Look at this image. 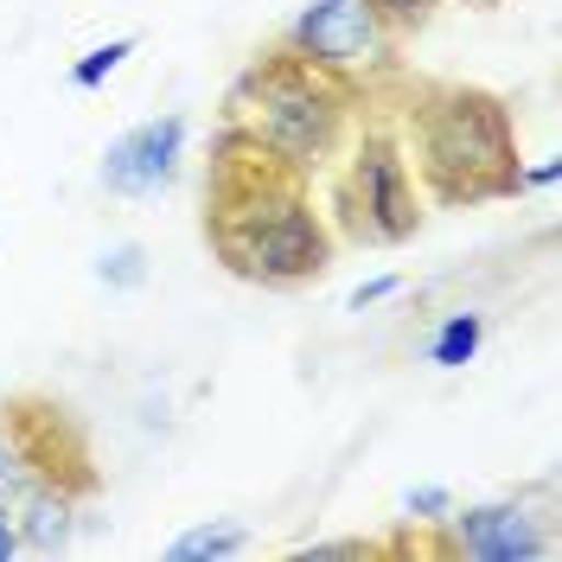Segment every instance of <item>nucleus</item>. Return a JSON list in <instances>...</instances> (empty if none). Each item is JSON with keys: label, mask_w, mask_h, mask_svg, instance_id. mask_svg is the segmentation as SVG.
Returning a JSON list of instances; mask_svg holds the SVG:
<instances>
[{"label": "nucleus", "mask_w": 562, "mask_h": 562, "mask_svg": "<svg viewBox=\"0 0 562 562\" xmlns=\"http://www.w3.org/2000/svg\"><path fill=\"white\" fill-rule=\"evenodd\" d=\"M384 294H396V281H364V288H358V294H351V307H371V301H384Z\"/></svg>", "instance_id": "ddd939ff"}, {"label": "nucleus", "mask_w": 562, "mask_h": 562, "mask_svg": "<svg viewBox=\"0 0 562 562\" xmlns=\"http://www.w3.org/2000/svg\"><path fill=\"white\" fill-rule=\"evenodd\" d=\"M441 505H448L441 492H409V512H441Z\"/></svg>", "instance_id": "dca6fc26"}, {"label": "nucleus", "mask_w": 562, "mask_h": 562, "mask_svg": "<svg viewBox=\"0 0 562 562\" xmlns=\"http://www.w3.org/2000/svg\"><path fill=\"white\" fill-rule=\"evenodd\" d=\"M65 530H70V518H65V505L58 498H33V512H26V537L20 543H33V550H58L65 543Z\"/></svg>", "instance_id": "9d476101"}, {"label": "nucleus", "mask_w": 562, "mask_h": 562, "mask_svg": "<svg viewBox=\"0 0 562 562\" xmlns=\"http://www.w3.org/2000/svg\"><path fill=\"white\" fill-rule=\"evenodd\" d=\"M97 276L115 281V288H135V281L147 276V269H140V249H135V244H122L115 256H103V262H97Z\"/></svg>", "instance_id": "f8f14e48"}, {"label": "nucleus", "mask_w": 562, "mask_h": 562, "mask_svg": "<svg viewBox=\"0 0 562 562\" xmlns=\"http://www.w3.org/2000/svg\"><path fill=\"white\" fill-rule=\"evenodd\" d=\"M237 256H244L249 276H269V281H288V276H307V269H319V256H326V244H319L314 217L294 205V199H281L276 211H262L256 224H249V237H237Z\"/></svg>", "instance_id": "f257e3e1"}, {"label": "nucleus", "mask_w": 562, "mask_h": 562, "mask_svg": "<svg viewBox=\"0 0 562 562\" xmlns=\"http://www.w3.org/2000/svg\"><path fill=\"white\" fill-rule=\"evenodd\" d=\"M557 173H562L557 160H543V167H530V173H525V186H550V179H557Z\"/></svg>", "instance_id": "f3484780"}, {"label": "nucleus", "mask_w": 562, "mask_h": 562, "mask_svg": "<svg viewBox=\"0 0 562 562\" xmlns=\"http://www.w3.org/2000/svg\"><path fill=\"white\" fill-rule=\"evenodd\" d=\"M364 199H371V211H378V231H384V237H403V231H409V205H403V167L390 160L384 147L364 160Z\"/></svg>", "instance_id": "0eeeda50"}, {"label": "nucleus", "mask_w": 562, "mask_h": 562, "mask_svg": "<svg viewBox=\"0 0 562 562\" xmlns=\"http://www.w3.org/2000/svg\"><path fill=\"white\" fill-rule=\"evenodd\" d=\"M237 550H244V525H205V530H186L167 557L199 562V557H237Z\"/></svg>", "instance_id": "1a4fd4ad"}, {"label": "nucleus", "mask_w": 562, "mask_h": 562, "mask_svg": "<svg viewBox=\"0 0 562 562\" xmlns=\"http://www.w3.org/2000/svg\"><path fill=\"white\" fill-rule=\"evenodd\" d=\"M326 122H333L326 97H314L307 83H301V90H288V83H281L276 97H269V115H262L256 128H262V140H269V147L294 154V160H307L319 140H326Z\"/></svg>", "instance_id": "423d86ee"}, {"label": "nucleus", "mask_w": 562, "mask_h": 562, "mask_svg": "<svg viewBox=\"0 0 562 562\" xmlns=\"http://www.w3.org/2000/svg\"><path fill=\"white\" fill-rule=\"evenodd\" d=\"M20 550V530H13V518H7V505H0V562Z\"/></svg>", "instance_id": "4468645a"}, {"label": "nucleus", "mask_w": 562, "mask_h": 562, "mask_svg": "<svg viewBox=\"0 0 562 562\" xmlns=\"http://www.w3.org/2000/svg\"><path fill=\"white\" fill-rule=\"evenodd\" d=\"M371 38L378 33H371V7L364 0H319V7H307L294 20V52L326 65V70L358 65L371 52Z\"/></svg>", "instance_id": "7ed1b4c3"}, {"label": "nucleus", "mask_w": 562, "mask_h": 562, "mask_svg": "<svg viewBox=\"0 0 562 562\" xmlns=\"http://www.w3.org/2000/svg\"><path fill=\"white\" fill-rule=\"evenodd\" d=\"M128 52H135V38H109V45H97L90 58H77V70H70V77H77L83 90H97V83H103V77H109L115 65H122Z\"/></svg>", "instance_id": "9b49d317"}, {"label": "nucleus", "mask_w": 562, "mask_h": 562, "mask_svg": "<svg viewBox=\"0 0 562 562\" xmlns=\"http://www.w3.org/2000/svg\"><path fill=\"white\" fill-rule=\"evenodd\" d=\"M378 7H390L396 20H422V13H428V0H378Z\"/></svg>", "instance_id": "2eb2a0df"}, {"label": "nucleus", "mask_w": 562, "mask_h": 562, "mask_svg": "<svg viewBox=\"0 0 562 562\" xmlns=\"http://www.w3.org/2000/svg\"><path fill=\"white\" fill-rule=\"evenodd\" d=\"M428 160H435V173H448V167H486V173H498L512 160L505 154V115L486 97H454V103L435 115Z\"/></svg>", "instance_id": "f03ea898"}, {"label": "nucleus", "mask_w": 562, "mask_h": 562, "mask_svg": "<svg viewBox=\"0 0 562 562\" xmlns=\"http://www.w3.org/2000/svg\"><path fill=\"white\" fill-rule=\"evenodd\" d=\"M179 140H186V122H179V115L140 122V128H128L122 140H109V154H103L109 192H147V186H160L179 160Z\"/></svg>", "instance_id": "20e7f679"}, {"label": "nucleus", "mask_w": 562, "mask_h": 562, "mask_svg": "<svg viewBox=\"0 0 562 562\" xmlns=\"http://www.w3.org/2000/svg\"><path fill=\"white\" fill-rule=\"evenodd\" d=\"M480 339H486V326H480V314H454L441 333H435V346H428V358L441 364V371H460L473 351H480Z\"/></svg>", "instance_id": "6e6552de"}, {"label": "nucleus", "mask_w": 562, "mask_h": 562, "mask_svg": "<svg viewBox=\"0 0 562 562\" xmlns=\"http://www.w3.org/2000/svg\"><path fill=\"white\" fill-rule=\"evenodd\" d=\"M13 480H20V467H13V454H7V448H0V492L13 486Z\"/></svg>", "instance_id": "a211bd4d"}, {"label": "nucleus", "mask_w": 562, "mask_h": 562, "mask_svg": "<svg viewBox=\"0 0 562 562\" xmlns=\"http://www.w3.org/2000/svg\"><path fill=\"white\" fill-rule=\"evenodd\" d=\"M454 530H460V550L473 562H518L550 550L530 525V512H518V505H480V512L454 518Z\"/></svg>", "instance_id": "39448f33"}]
</instances>
